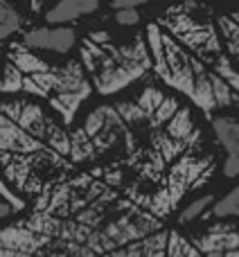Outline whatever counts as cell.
<instances>
[{"mask_svg": "<svg viewBox=\"0 0 239 257\" xmlns=\"http://www.w3.org/2000/svg\"><path fill=\"white\" fill-rule=\"evenodd\" d=\"M23 90H25V93H30V95H34V97H43V99L50 97V93H45V90L41 88V86L36 84L32 77H25V81H23Z\"/></svg>", "mask_w": 239, "mask_h": 257, "instance_id": "ffe728a7", "label": "cell"}, {"mask_svg": "<svg viewBox=\"0 0 239 257\" xmlns=\"http://www.w3.org/2000/svg\"><path fill=\"white\" fill-rule=\"evenodd\" d=\"M167 257H239V219H208L181 226L174 221Z\"/></svg>", "mask_w": 239, "mask_h": 257, "instance_id": "6da1fadb", "label": "cell"}, {"mask_svg": "<svg viewBox=\"0 0 239 257\" xmlns=\"http://www.w3.org/2000/svg\"><path fill=\"white\" fill-rule=\"evenodd\" d=\"M210 212L217 219H230V217L239 219V185H235L221 199H217V203H214V208Z\"/></svg>", "mask_w": 239, "mask_h": 257, "instance_id": "5bb4252c", "label": "cell"}, {"mask_svg": "<svg viewBox=\"0 0 239 257\" xmlns=\"http://www.w3.org/2000/svg\"><path fill=\"white\" fill-rule=\"evenodd\" d=\"M12 214H16V210H14L7 201L0 199V221H3V219H7V217H12Z\"/></svg>", "mask_w": 239, "mask_h": 257, "instance_id": "603a6c76", "label": "cell"}, {"mask_svg": "<svg viewBox=\"0 0 239 257\" xmlns=\"http://www.w3.org/2000/svg\"><path fill=\"white\" fill-rule=\"evenodd\" d=\"M88 39H90V41H95V43H97V45H102V48H104V45H108V41H111V36H108L106 32H95V34H90Z\"/></svg>", "mask_w": 239, "mask_h": 257, "instance_id": "7402d4cb", "label": "cell"}, {"mask_svg": "<svg viewBox=\"0 0 239 257\" xmlns=\"http://www.w3.org/2000/svg\"><path fill=\"white\" fill-rule=\"evenodd\" d=\"M147 70H149L147 66H140V63L133 61H115L108 54L104 61H99L93 86L99 95H115L120 90L129 88L133 81L142 79L147 75Z\"/></svg>", "mask_w": 239, "mask_h": 257, "instance_id": "7a4b0ae2", "label": "cell"}, {"mask_svg": "<svg viewBox=\"0 0 239 257\" xmlns=\"http://www.w3.org/2000/svg\"><path fill=\"white\" fill-rule=\"evenodd\" d=\"M21 25H23L21 12L9 0H0V41L16 34L21 30Z\"/></svg>", "mask_w": 239, "mask_h": 257, "instance_id": "4fadbf2b", "label": "cell"}, {"mask_svg": "<svg viewBox=\"0 0 239 257\" xmlns=\"http://www.w3.org/2000/svg\"><path fill=\"white\" fill-rule=\"evenodd\" d=\"M106 111H108V106H97L95 111L88 113L86 124H84V131L88 133L90 138H95L97 133H102V128L106 126Z\"/></svg>", "mask_w": 239, "mask_h": 257, "instance_id": "2e32d148", "label": "cell"}, {"mask_svg": "<svg viewBox=\"0 0 239 257\" xmlns=\"http://www.w3.org/2000/svg\"><path fill=\"white\" fill-rule=\"evenodd\" d=\"M212 131L219 147L223 149V176H239V120L237 117H212Z\"/></svg>", "mask_w": 239, "mask_h": 257, "instance_id": "3957f363", "label": "cell"}, {"mask_svg": "<svg viewBox=\"0 0 239 257\" xmlns=\"http://www.w3.org/2000/svg\"><path fill=\"white\" fill-rule=\"evenodd\" d=\"M217 27L223 39V45H226V52L230 54V59H235L239 66V25L228 14H223V16L217 18Z\"/></svg>", "mask_w": 239, "mask_h": 257, "instance_id": "8fae6325", "label": "cell"}, {"mask_svg": "<svg viewBox=\"0 0 239 257\" xmlns=\"http://www.w3.org/2000/svg\"><path fill=\"white\" fill-rule=\"evenodd\" d=\"M23 106H25V102H0V113L18 124L21 113H23Z\"/></svg>", "mask_w": 239, "mask_h": 257, "instance_id": "ac0fdd59", "label": "cell"}, {"mask_svg": "<svg viewBox=\"0 0 239 257\" xmlns=\"http://www.w3.org/2000/svg\"><path fill=\"white\" fill-rule=\"evenodd\" d=\"M50 122H52V120H48V117H45L43 108H41L39 104L25 102V106H23V113H21V120H18V126L25 128L30 136H34L36 140L43 142L45 140V133H48Z\"/></svg>", "mask_w": 239, "mask_h": 257, "instance_id": "30bf717a", "label": "cell"}, {"mask_svg": "<svg viewBox=\"0 0 239 257\" xmlns=\"http://www.w3.org/2000/svg\"><path fill=\"white\" fill-rule=\"evenodd\" d=\"M95 156H97V149L93 145V138L84 128H77L70 136V158L75 163H81V160H93Z\"/></svg>", "mask_w": 239, "mask_h": 257, "instance_id": "7c38bea8", "label": "cell"}, {"mask_svg": "<svg viewBox=\"0 0 239 257\" xmlns=\"http://www.w3.org/2000/svg\"><path fill=\"white\" fill-rule=\"evenodd\" d=\"M43 7V0H32V12H41Z\"/></svg>", "mask_w": 239, "mask_h": 257, "instance_id": "cb8c5ba5", "label": "cell"}, {"mask_svg": "<svg viewBox=\"0 0 239 257\" xmlns=\"http://www.w3.org/2000/svg\"><path fill=\"white\" fill-rule=\"evenodd\" d=\"M23 81H25V75L14 63L7 61L3 79H0V93H18V90H23Z\"/></svg>", "mask_w": 239, "mask_h": 257, "instance_id": "9a60e30c", "label": "cell"}, {"mask_svg": "<svg viewBox=\"0 0 239 257\" xmlns=\"http://www.w3.org/2000/svg\"><path fill=\"white\" fill-rule=\"evenodd\" d=\"M147 3H156V0H113V9H138L140 5H147Z\"/></svg>", "mask_w": 239, "mask_h": 257, "instance_id": "44dd1931", "label": "cell"}, {"mask_svg": "<svg viewBox=\"0 0 239 257\" xmlns=\"http://www.w3.org/2000/svg\"><path fill=\"white\" fill-rule=\"evenodd\" d=\"M21 43L25 48L54 50V52L66 54L77 43V34L72 27H34V30L23 34Z\"/></svg>", "mask_w": 239, "mask_h": 257, "instance_id": "5b68a950", "label": "cell"}, {"mask_svg": "<svg viewBox=\"0 0 239 257\" xmlns=\"http://www.w3.org/2000/svg\"><path fill=\"white\" fill-rule=\"evenodd\" d=\"M99 9V0H59L48 14H45V21L50 25H66L72 23L77 18L86 16V14H93Z\"/></svg>", "mask_w": 239, "mask_h": 257, "instance_id": "8992f818", "label": "cell"}, {"mask_svg": "<svg viewBox=\"0 0 239 257\" xmlns=\"http://www.w3.org/2000/svg\"><path fill=\"white\" fill-rule=\"evenodd\" d=\"M0 199H3V201H7V203L12 205V208L16 210V212H23V210L27 208V203H25V201H23L21 196H18L16 192L12 190V187H9L7 183L3 181V178H0Z\"/></svg>", "mask_w": 239, "mask_h": 257, "instance_id": "e0dca14e", "label": "cell"}, {"mask_svg": "<svg viewBox=\"0 0 239 257\" xmlns=\"http://www.w3.org/2000/svg\"><path fill=\"white\" fill-rule=\"evenodd\" d=\"M90 93H93V86H88V88H84V90H77V93L54 95V97H50V106H52L54 111L61 115L63 124L70 126L72 122H75V115H77V111H79L81 102H84V99H88Z\"/></svg>", "mask_w": 239, "mask_h": 257, "instance_id": "ba28073f", "label": "cell"}, {"mask_svg": "<svg viewBox=\"0 0 239 257\" xmlns=\"http://www.w3.org/2000/svg\"><path fill=\"white\" fill-rule=\"evenodd\" d=\"M50 147H45L41 140L21 128L16 122L5 117L0 113V154H14V156H32V154H45Z\"/></svg>", "mask_w": 239, "mask_h": 257, "instance_id": "277c9868", "label": "cell"}, {"mask_svg": "<svg viewBox=\"0 0 239 257\" xmlns=\"http://www.w3.org/2000/svg\"><path fill=\"white\" fill-rule=\"evenodd\" d=\"M115 21L120 25H138L140 23V12L138 9H117L115 12Z\"/></svg>", "mask_w": 239, "mask_h": 257, "instance_id": "d6986e66", "label": "cell"}, {"mask_svg": "<svg viewBox=\"0 0 239 257\" xmlns=\"http://www.w3.org/2000/svg\"><path fill=\"white\" fill-rule=\"evenodd\" d=\"M54 72L59 75V84H57V90H54L57 95L77 93V90H84V88H88V86H90L79 61H68L66 66L57 68Z\"/></svg>", "mask_w": 239, "mask_h": 257, "instance_id": "9c48e42d", "label": "cell"}, {"mask_svg": "<svg viewBox=\"0 0 239 257\" xmlns=\"http://www.w3.org/2000/svg\"><path fill=\"white\" fill-rule=\"evenodd\" d=\"M9 63L18 68L25 77L32 75H43V72H50V63H45L41 57L30 52V48H25L23 43H12L9 45Z\"/></svg>", "mask_w": 239, "mask_h": 257, "instance_id": "52a82bcc", "label": "cell"}]
</instances>
